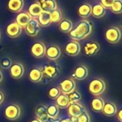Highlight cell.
<instances>
[{
  "instance_id": "cell-1",
  "label": "cell",
  "mask_w": 122,
  "mask_h": 122,
  "mask_svg": "<svg viewBox=\"0 0 122 122\" xmlns=\"http://www.w3.org/2000/svg\"><path fill=\"white\" fill-rule=\"evenodd\" d=\"M92 31V24L88 20L84 19L77 24L76 28L69 32L71 39L79 41L86 38Z\"/></svg>"
},
{
  "instance_id": "cell-2",
  "label": "cell",
  "mask_w": 122,
  "mask_h": 122,
  "mask_svg": "<svg viewBox=\"0 0 122 122\" xmlns=\"http://www.w3.org/2000/svg\"><path fill=\"white\" fill-rule=\"evenodd\" d=\"M40 69L42 72L41 81L44 84L55 79L60 72V66L57 64H46Z\"/></svg>"
},
{
  "instance_id": "cell-3",
  "label": "cell",
  "mask_w": 122,
  "mask_h": 122,
  "mask_svg": "<svg viewBox=\"0 0 122 122\" xmlns=\"http://www.w3.org/2000/svg\"><path fill=\"white\" fill-rule=\"evenodd\" d=\"M88 89L92 95L98 97L104 92L106 89V83L102 79H94L90 81Z\"/></svg>"
},
{
  "instance_id": "cell-4",
  "label": "cell",
  "mask_w": 122,
  "mask_h": 122,
  "mask_svg": "<svg viewBox=\"0 0 122 122\" xmlns=\"http://www.w3.org/2000/svg\"><path fill=\"white\" fill-rule=\"evenodd\" d=\"M4 115L8 120H16L21 116V108L15 104H11L5 108Z\"/></svg>"
},
{
  "instance_id": "cell-5",
  "label": "cell",
  "mask_w": 122,
  "mask_h": 122,
  "mask_svg": "<svg viewBox=\"0 0 122 122\" xmlns=\"http://www.w3.org/2000/svg\"><path fill=\"white\" fill-rule=\"evenodd\" d=\"M107 41L111 44H117L121 39V31L117 26H112L107 29L105 32Z\"/></svg>"
},
{
  "instance_id": "cell-6",
  "label": "cell",
  "mask_w": 122,
  "mask_h": 122,
  "mask_svg": "<svg viewBox=\"0 0 122 122\" xmlns=\"http://www.w3.org/2000/svg\"><path fill=\"white\" fill-rule=\"evenodd\" d=\"M76 88V83L72 78H66L62 80L59 84V89L62 94H69Z\"/></svg>"
},
{
  "instance_id": "cell-7",
  "label": "cell",
  "mask_w": 122,
  "mask_h": 122,
  "mask_svg": "<svg viewBox=\"0 0 122 122\" xmlns=\"http://www.w3.org/2000/svg\"><path fill=\"white\" fill-rule=\"evenodd\" d=\"M67 112L69 117L77 118L86 112L85 108L78 102L69 104L67 107Z\"/></svg>"
},
{
  "instance_id": "cell-8",
  "label": "cell",
  "mask_w": 122,
  "mask_h": 122,
  "mask_svg": "<svg viewBox=\"0 0 122 122\" xmlns=\"http://www.w3.org/2000/svg\"><path fill=\"white\" fill-rule=\"evenodd\" d=\"M24 28L26 34L33 37L36 36L40 31V26L37 21V19L34 18H31Z\"/></svg>"
},
{
  "instance_id": "cell-9",
  "label": "cell",
  "mask_w": 122,
  "mask_h": 122,
  "mask_svg": "<svg viewBox=\"0 0 122 122\" xmlns=\"http://www.w3.org/2000/svg\"><path fill=\"white\" fill-rule=\"evenodd\" d=\"M45 44L41 41H36L31 46V54L33 56L37 59L42 58L45 55L46 51Z\"/></svg>"
},
{
  "instance_id": "cell-10",
  "label": "cell",
  "mask_w": 122,
  "mask_h": 122,
  "mask_svg": "<svg viewBox=\"0 0 122 122\" xmlns=\"http://www.w3.org/2000/svg\"><path fill=\"white\" fill-rule=\"evenodd\" d=\"M65 52L66 54L71 56H77L81 51V46L77 41H71L66 44L65 46Z\"/></svg>"
},
{
  "instance_id": "cell-11",
  "label": "cell",
  "mask_w": 122,
  "mask_h": 122,
  "mask_svg": "<svg viewBox=\"0 0 122 122\" xmlns=\"http://www.w3.org/2000/svg\"><path fill=\"white\" fill-rule=\"evenodd\" d=\"M9 73L10 76L14 79H18L22 77L24 73V66L19 62H16L11 64L9 68Z\"/></svg>"
},
{
  "instance_id": "cell-12",
  "label": "cell",
  "mask_w": 122,
  "mask_h": 122,
  "mask_svg": "<svg viewBox=\"0 0 122 122\" xmlns=\"http://www.w3.org/2000/svg\"><path fill=\"white\" fill-rule=\"evenodd\" d=\"M100 49V45L97 41H89L84 46V51L86 56H92L97 54Z\"/></svg>"
},
{
  "instance_id": "cell-13",
  "label": "cell",
  "mask_w": 122,
  "mask_h": 122,
  "mask_svg": "<svg viewBox=\"0 0 122 122\" xmlns=\"http://www.w3.org/2000/svg\"><path fill=\"white\" fill-rule=\"evenodd\" d=\"M22 28L18 25L16 22H11L10 23L6 29V32L8 36L11 38H17L21 34Z\"/></svg>"
},
{
  "instance_id": "cell-14",
  "label": "cell",
  "mask_w": 122,
  "mask_h": 122,
  "mask_svg": "<svg viewBox=\"0 0 122 122\" xmlns=\"http://www.w3.org/2000/svg\"><path fill=\"white\" fill-rule=\"evenodd\" d=\"M45 55L48 58V59L55 61L60 57L61 49L56 45H51L47 49H46Z\"/></svg>"
},
{
  "instance_id": "cell-15",
  "label": "cell",
  "mask_w": 122,
  "mask_h": 122,
  "mask_svg": "<svg viewBox=\"0 0 122 122\" xmlns=\"http://www.w3.org/2000/svg\"><path fill=\"white\" fill-rule=\"evenodd\" d=\"M88 74H89L88 69L84 65H79L76 66V68L75 69L72 74V78L77 80H84L88 76Z\"/></svg>"
},
{
  "instance_id": "cell-16",
  "label": "cell",
  "mask_w": 122,
  "mask_h": 122,
  "mask_svg": "<svg viewBox=\"0 0 122 122\" xmlns=\"http://www.w3.org/2000/svg\"><path fill=\"white\" fill-rule=\"evenodd\" d=\"M102 112L106 117H112L116 115V114L117 112V107L115 105V104L109 102L104 103V105L103 107Z\"/></svg>"
},
{
  "instance_id": "cell-17",
  "label": "cell",
  "mask_w": 122,
  "mask_h": 122,
  "mask_svg": "<svg viewBox=\"0 0 122 122\" xmlns=\"http://www.w3.org/2000/svg\"><path fill=\"white\" fill-rule=\"evenodd\" d=\"M29 79L33 83H39L42 79V72L40 68L34 67L29 73Z\"/></svg>"
},
{
  "instance_id": "cell-18",
  "label": "cell",
  "mask_w": 122,
  "mask_h": 122,
  "mask_svg": "<svg viewBox=\"0 0 122 122\" xmlns=\"http://www.w3.org/2000/svg\"><path fill=\"white\" fill-rule=\"evenodd\" d=\"M36 118L43 122H46L49 120V117L46 112V107L43 104L38 105L35 110Z\"/></svg>"
},
{
  "instance_id": "cell-19",
  "label": "cell",
  "mask_w": 122,
  "mask_h": 122,
  "mask_svg": "<svg viewBox=\"0 0 122 122\" xmlns=\"http://www.w3.org/2000/svg\"><path fill=\"white\" fill-rule=\"evenodd\" d=\"M37 21L40 26L42 27H47L51 24V18H50V13L44 11L39 15L37 17Z\"/></svg>"
},
{
  "instance_id": "cell-20",
  "label": "cell",
  "mask_w": 122,
  "mask_h": 122,
  "mask_svg": "<svg viewBox=\"0 0 122 122\" xmlns=\"http://www.w3.org/2000/svg\"><path fill=\"white\" fill-rule=\"evenodd\" d=\"M24 0H9L8 9L12 12H19L24 6Z\"/></svg>"
},
{
  "instance_id": "cell-21",
  "label": "cell",
  "mask_w": 122,
  "mask_h": 122,
  "mask_svg": "<svg viewBox=\"0 0 122 122\" xmlns=\"http://www.w3.org/2000/svg\"><path fill=\"white\" fill-rule=\"evenodd\" d=\"M92 6L88 3L82 4L79 6L77 9V13L80 17L87 18L90 16V15L92 14Z\"/></svg>"
},
{
  "instance_id": "cell-22",
  "label": "cell",
  "mask_w": 122,
  "mask_h": 122,
  "mask_svg": "<svg viewBox=\"0 0 122 122\" xmlns=\"http://www.w3.org/2000/svg\"><path fill=\"white\" fill-rule=\"evenodd\" d=\"M104 99L100 97H94L92 102H91V104H90V106H91V108L95 112H101L102 109H103V107L104 105Z\"/></svg>"
},
{
  "instance_id": "cell-23",
  "label": "cell",
  "mask_w": 122,
  "mask_h": 122,
  "mask_svg": "<svg viewBox=\"0 0 122 122\" xmlns=\"http://www.w3.org/2000/svg\"><path fill=\"white\" fill-rule=\"evenodd\" d=\"M31 16L27 12H19L16 17V23L21 28L25 27L29 21L31 19Z\"/></svg>"
},
{
  "instance_id": "cell-24",
  "label": "cell",
  "mask_w": 122,
  "mask_h": 122,
  "mask_svg": "<svg viewBox=\"0 0 122 122\" xmlns=\"http://www.w3.org/2000/svg\"><path fill=\"white\" fill-rule=\"evenodd\" d=\"M42 12V9L41 7L40 4L38 2H35L31 4L28 9V14L31 18H37L39 15Z\"/></svg>"
},
{
  "instance_id": "cell-25",
  "label": "cell",
  "mask_w": 122,
  "mask_h": 122,
  "mask_svg": "<svg viewBox=\"0 0 122 122\" xmlns=\"http://www.w3.org/2000/svg\"><path fill=\"white\" fill-rule=\"evenodd\" d=\"M42 11L46 12H51L57 9V3L56 0H44L40 4Z\"/></svg>"
},
{
  "instance_id": "cell-26",
  "label": "cell",
  "mask_w": 122,
  "mask_h": 122,
  "mask_svg": "<svg viewBox=\"0 0 122 122\" xmlns=\"http://www.w3.org/2000/svg\"><path fill=\"white\" fill-rule=\"evenodd\" d=\"M92 14L95 18H102L106 14V9L101 4H97L92 8Z\"/></svg>"
},
{
  "instance_id": "cell-27",
  "label": "cell",
  "mask_w": 122,
  "mask_h": 122,
  "mask_svg": "<svg viewBox=\"0 0 122 122\" xmlns=\"http://www.w3.org/2000/svg\"><path fill=\"white\" fill-rule=\"evenodd\" d=\"M55 100H56V105L59 107V109H65L68 107V106L70 104L67 95L64 94H60L59 96Z\"/></svg>"
},
{
  "instance_id": "cell-28",
  "label": "cell",
  "mask_w": 122,
  "mask_h": 122,
  "mask_svg": "<svg viewBox=\"0 0 122 122\" xmlns=\"http://www.w3.org/2000/svg\"><path fill=\"white\" fill-rule=\"evenodd\" d=\"M59 27V29L61 31L66 34V33L70 32L72 30L73 24L71 20H69L68 19H64L60 21Z\"/></svg>"
},
{
  "instance_id": "cell-29",
  "label": "cell",
  "mask_w": 122,
  "mask_h": 122,
  "mask_svg": "<svg viewBox=\"0 0 122 122\" xmlns=\"http://www.w3.org/2000/svg\"><path fill=\"white\" fill-rule=\"evenodd\" d=\"M49 119H56L59 114V109L56 104H51L46 107Z\"/></svg>"
},
{
  "instance_id": "cell-30",
  "label": "cell",
  "mask_w": 122,
  "mask_h": 122,
  "mask_svg": "<svg viewBox=\"0 0 122 122\" xmlns=\"http://www.w3.org/2000/svg\"><path fill=\"white\" fill-rule=\"evenodd\" d=\"M50 18L51 23H57L61 20L62 14L59 9H55L50 12Z\"/></svg>"
},
{
  "instance_id": "cell-31",
  "label": "cell",
  "mask_w": 122,
  "mask_h": 122,
  "mask_svg": "<svg viewBox=\"0 0 122 122\" xmlns=\"http://www.w3.org/2000/svg\"><path fill=\"white\" fill-rule=\"evenodd\" d=\"M67 97L69 99V101L70 104L78 102L79 101H80L81 99V94L79 92L76 91V90H74L73 92H71V93L67 94Z\"/></svg>"
},
{
  "instance_id": "cell-32",
  "label": "cell",
  "mask_w": 122,
  "mask_h": 122,
  "mask_svg": "<svg viewBox=\"0 0 122 122\" xmlns=\"http://www.w3.org/2000/svg\"><path fill=\"white\" fill-rule=\"evenodd\" d=\"M111 11L117 14H122V0H116L110 7Z\"/></svg>"
},
{
  "instance_id": "cell-33",
  "label": "cell",
  "mask_w": 122,
  "mask_h": 122,
  "mask_svg": "<svg viewBox=\"0 0 122 122\" xmlns=\"http://www.w3.org/2000/svg\"><path fill=\"white\" fill-rule=\"evenodd\" d=\"M60 94H61V91H60L59 88H58L56 86L51 87L48 91V96L52 100H55L59 96Z\"/></svg>"
},
{
  "instance_id": "cell-34",
  "label": "cell",
  "mask_w": 122,
  "mask_h": 122,
  "mask_svg": "<svg viewBox=\"0 0 122 122\" xmlns=\"http://www.w3.org/2000/svg\"><path fill=\"white\" fill-rule=\"evenodd\" d=\"M12 64V61L11 60L10 58L9 57H5L3 59H1V62H0V66L2 69H9L10 66Z\"/></svg>"
},
{
  "instance_id": "cell-35",
  "label": "cell",
  "mask_w": 122,
  "mask_h": 122,
  "mask_svg": "<svg viewBox=\"0 0 122 122\" xmlns=\"http://www.w3.org/2000/svg\"><path fill=\"white\" fill-rule=\"evenodd\" d=\"M76 122H90V117L89 114L85 112L79 117L76 118Z\"/></svg>"
},
{
  "instance_id": "cell-36",
  "label": "cell",
  "mask_w": 122,
  "mask_h": 122,
  "mask_svg": "<svg viewBox=\"0 0 122 122\" xmlns=\"http://www.w3.org/2000/svg\"><path fill=\"white\" fill-rule=\"evenodd\" d=\"M116 0H101L100 4L105 8V9H110L111 6Z\"/></svg>"
},
{
  "instance_id": "cell-37",
  "label": "cell",
  "mask_w": 122,
  "mask_h": 122,
  "mask_svg": "<svg viewBox=\"0 0 122 122\" xmlns=\"http://www.w3.org/2000/svg\"><path fill=\"white\" fill-rule=\"evenodd\" d=\"M122 109H120V110H119V111H117V119L119 120V122H122Z\"/></svg>"
},
{
  "instance_id": "cell-38",
  "label": "cell",
  "mask_w": 122,
  "mask_h": 122,
  "mask_svg": "<svg viewBox=\"0 0 122 122\" xmlns=\"http://www.w3.org/2000/svg\"><path fill=\"white\" fill-rule=\"evenodd\" d=\"M4 100V94H3L1 92H0V105L3 103Z\"/></svg>"
},
{
  "instance_id": "cell-39",
  "label": "cell",
  "mask_w": 122,
  "mask_h": 122,
  "mask_svg": "<svg viewBox=\"0 0 122 122\" xmlns=\"http://www.w3.org/2000/svg\"><path fill=\"white\" fill-rule=\"evenodd\" d=\"M30 122H41V120H39V119H37V118H36V119H32L31 121Z\"/></svg>"
},
{
  "instance_id": "cell-40",
  "label": "cell",
  "mask_w": 122,
  "mask_h": 122,
  "mask_svg": "<svg viewBox=\"0 0 122 122\" xmlns=\"http://www.w3.org/2000/svg\"><path fill=\"white\" fill-rule=\"evenodd\" d=\"M2 80H3V74H2L1 71H0V83L2 81Z\"/></svg>"
},
{
  "instance_id": "cell-41",
  "label": "cell",
  "mask_w": 122,
  "mask_h": 122,
  "mask_svg": "<svg viewBox=\"0 0 122 122\" xmlns=\"http://www.w3.org/2000/svg\"><path fill=\"white\" fill-rule=\"evenodd\" d=\"M44 1V0H38V3H39V4H41V3H42Z\"/></svg>"
},
{
  "instance_id": "cell-42",
  "label": "cell",
  "mask_w": 122,
  "mask_h": 122,
  "mask_svg": "<svg viewBox=\"0 0 122 122\" xmlns=\"http://www.w3.org/2000/svg\"><path fill=\"white\" fill-rule=\"evenodd\" d=\"M0 37H1V34H0Z\"/></svg>"
}]
</instances>
